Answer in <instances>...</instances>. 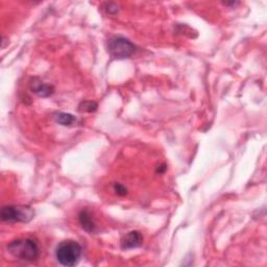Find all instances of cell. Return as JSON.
I'll return each instance as SVG.
<instances>
[{
  "mask_svg": "<svg viewBox=\"0 0 267 267\" xmlns=\"http://www.w3.org/2000/svg\"><path fill=\"white\" fill-rule=\"evenodd\" d=\"M34 216V211L28 206H6L2 210V222H28Z\"/></svg>",
  "mask_w": 267,
  "mask_h": 267,
  "instance_id": "obj_3",
  "label": "cell"
},
{
  "mask_svg": "<svg viewBox=\"0 0 267 267\" xmlns=\"http://www.w3.org/2000/svg\"><path fill=\"white\" fill-rule=\"evenodd\" d=\"M56 121L64 126H70L76 124V118L69 113H58L56 116Z\"/></svg>",
  "mask_w": 267,
  "mask_h": 267,
  "instance_id": "obj_8",
  "label": "cell"
},
{
  "mask_svg": "<svg viewBox=\"0 0 267 267\" xmlns=\"http://www.w3.org/2000/svg\"><path fill=\"white\" fill-rule=\"evenodd\" d=\"M106 10L108 14H116L118 12V6L115 4H106Z\"/></svg>",
  "mask_w": 267,
  "mask_h": 267,
  "instance_id": "obj_11",
  "label": "cell"
},
{
  "mask_svg": "<svg viewBox=\"0 0 267 267\" xmlns=\"http://www.w3.org/2000/svg\"><path fill=\"white\" fill-rule=\"evenodd\" d=\"M8 250L14 258L28 262L37 260L40 254L37 241L32 238L12 241L8 246Z\"/></svg>",
  "mask_w": 267,
  "mask_h": 267,
  "instance_id": "obj_1",
  "label": "cell"
},
{
  "mask_svg": "<svg viewBox=\"0 0 267 267\" xmlns=\"http://www.w3.org/2000/svg\"><path fill=\"white\" fill-rule=\"evenodd\" d=\"M114 191L120 196H124L128 193V189L121 184H114Z\"/></svg>",
  "mask_w": 267,
  "mask_h": 267,
  "instance_id": "obj_10",
  "label": "cell"
},
{
  "mask_svg": "<svg viewBox=\"0 0 267 267\" xmlns=\"http://www.w3.org/2000/svg\"><path fill=\"white\" fill-rule=\"evenodd\" d=\"M82 256V246L74 240L60 242L56 250V257L60 264L64 266H74Z\"/></svg>",
  "mask_w": 267,
  "mask_h": 267,
  "instance_id": "obj_2",
  "label": "cell"
},
{
  "mask_svg": "<svg viewBox=\"0 0 267 267\" xmlns=\"http://www.w3.org/2000/svg\"><path fill=\"white\" fill-rule=\"evenodd\" d=\"M30 90L40 97H48L54 93V87L38 78H34L30 82Z\"/></svg>",
  "mask_w": 267,
  "mask_h": 267,
  "instance_id": "obj_6",
  "label": "cell"
},
{
  "mask_svg": "<svg viewBox=\"0 0 267 267\" xmlns=\"http://www.w3.org/2000/svg\"><path fill=\"white\" fill-rule=\"evenodd\" d=\"M108 50L114 58L124 60L132 56L136 50V47L124 37H115L108 41Z\"/></svg>",
  "mask_w": 267,
  "mask_h": 267,
  "instance_id": "obj_4",
  "label": "cell"
},
{
  "mask_svg": "<svg viewBox=\"0 0 267 267\" xmlns=\"http://www.w3.org/2000/svg\"><path fill=\"white\" fill-rule=\"evenodd\" d=\"M97 106H98V104L94 102H90V100L82 102L78 106V110H80V112H89L90 113V112H94L97 108Z\"/></svg>",
  "mask_w": 267,
  "mask_h": 267,
  "instance_id": "obj_9",
  "label": "cell"
},
{
  "mask_svg": "<svg viewBox=\"0 0 267 267\" xmlns=\"http://www.w3.org/2000/svg\"><path fill=\"white\" fill-rule=\"evenodd\" d=\"M78 222H80V226L88 233L93 234L97 230L96 222L94 220V218H93L91 212L88 211V210H82V211L80 212V214H78Z\"/></svg>",
  "mask_w": 267,
  "mask_h": 267,
  "instance_id": "obj_7",
  "label": "cell"
},
{
  "mask_svg": "<svg viewBox=\"0 0 267 267\" xmlns=\"http://www.w3.org/2000/svg\"><path fill=\"white\" fill-rule=\"evenodd\" d=\"M143 237L137 232V230H132L128 233L122 239H121V248L122 250H130L138 248L142 244Z\"/></svg>",
  "mask_w": 267,
  "mask_h": 267,
  "instance_id": "obj_5",
  "label": "cell"
}]
</instances>
